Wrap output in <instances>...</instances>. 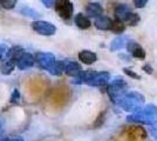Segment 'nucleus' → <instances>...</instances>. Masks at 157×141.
Segmentation results:
<instances>
[{
	"label": "nucleus",
	"instance_id": "obj_1",
	"mask_svg": "<svg viewBox=\"0 0 157 141\" xmlns=\"http://www.w3.org/2000/svg\"><path fill=\"white\" fill-rule=\"evenodd\" d=\"M129 121L135 122H142L147 125H154L157 122V107L154 105H148L145 107L136 111L134 114L128 116Z\"/></svg>",
	"mask_w": 157,
	"mask_h": 141
},
{
	"label": "nucleus",
	"instance_id": "obj_2",
	"mask_svg": "<svg viewBox=\"0 0 157 141\" xmlns=\"http://www.w3.org/2000/svg\"><path fill=\"white\" fill-rule=\"evenodd\" d=\"M116 104L124 111H138L142 108V105L144 104V96L137 92H130L124 94Z\"/></svg>",
	"mask_w": 157,
	"mask_h": 141
},
{
	"label": "nucleus",
	"instance_id": "obj_3",
	"mask_svg": "<svg viewBox=\"0 0 157 141\" xmlns=\"http://www.w3.org/2000/svg\"><path fill=\"white\" fill-rule=\"evenodd\" d=\"M115 17L117 20L122 21L124 25L127 24L129 26H136L141 20L140 15L137 13H134L125 4H118L115 7Z\"/></svg>",
	"mask_w": 157,
	"mask_h": 141
},
{
	"label": "nucleus",
	"instance_id": "obj_4",
	"mask_svg": "<svg viewBox=\"0 0 157 141\" xmlns=\"http://www.w3.org/2000/svg\"><path fill=\"white\" fill-rule=\"evenodd\" d=\"M125 88H127V82L123 80V78H121V76L115 78L113 84L108 88V94H109L111 100L114 102H117L124 95Z\"/></svg>",
	"mask_w": 157,
	"mask_h": 141
},
{
	"label": "nucleus",
	"instance_id": "obj_5",
	"mask_svg": "<svg viewBox=\"0 0 157 141\" xmlns=\"http://www.w3.org/2000/svg\"><path fill=\"white\" fill-rule=\"evenodd\" d=\"M55 11L60 18H62L63 20H69L74 13V6L71 0H56Z\"/></svg>",
	"mask_w": 157,
	"mask_h": 141
},
{
	"label": "nucleus",
	"instance_id": "obj_6",
	"mask_svg": "<svg viewBox=\"0 0 157 141\" xmlns=\"http://www.w3.org/2000/svg\"><path fill=\"white\" fill-rule=\"evenodd\" d=\"M34 59L36 61L38 66L45 71H48L51 72V69L53 68L54 64L56 62V59L55 57L53 55L52 53H46V52H39V53L35 54Z\"/></svg>",
	"mask_w": 157,
	"mask_h": 141
},
{
	"label": "nucleus",
	"instance_id": "obj_7",
	"mask_svg": "<svg viewBox=\"0 0 157 141\" xmlns=\"http://www.w3.org/2000/svg\"><path fill=\"white\" fill-rule=\"evenodd\" d=\"M32 29L34 32L41 35H53L56 32V27L53 25L52 22L44 20H35L32 22Z\"/></svg>",
	"mask_w": 157,
	"mask_h": 141
},
{
	"label": "nucleus",
	"instance_id": "obj_8",
	"mask_svg": "<svg viewBox=\"0 0 157 141\" xmlns=\"http://www.w3.org/2000/svg\"><path fill=\"white\" fill-rule=\"evenodd\" d=\"M125 47H127V51L130 53L131 57H134L136 59H141V60L145 59V52H144V49L136 41H128Z\"/></svg>",
	"mask_w": 157,
	"mask_h": 141
},
{
	"label": "nucleus",
	"instance_id": "obj_9",
	"mask_svg": "<svg viewBox=\"0 0 157 141\" xmlns=\"http://www.w3.org/2000/svg\"><path fill=\"white\" fill-rule=\"evenodd\" d=\"M110 79V74L108 72H96L95 75L93 76L90 80L88 81L87 84L89 86H95V87H100V86H105L107 85V82Z\"/></svg>",
	"mask_w": 157,
	"mask_h": 141
},
{
	"label": "nucleus",
	"instance_id": "obj_10",
	"mask_svg": "<svg viewBox=\"0 0 157 141\" xmlns=\"http://www.w3.org/2000/svg\"><path fill=\"white\" fill-rule=\"evenodd\" d=\"M34 62H35V59L32 54L28 53V52H24L22 55L17 61V67L19 68L20 71H25L27 68L33 67Z\"/></svg>",
	"mask_w": 157,
	"mask_h": 141
},
{
	"label": "nucleus",
	"instance_id": "obj_11",
	"mask_svg": "<svg viewBox=\"0 0 157 141\" xmlns=\"http://www.w3.org/2000/svg\"><path fill=\"white\" fill-rule=\"evenodd\" d=\"M68 76H73V78H76L80 74L82 73V67L80 66V64L75 62V61H67L65 62V69H63Z\"/></svg>",
	"mask_w": 157,
	"mask_h": 141
},
{
	"label": "nucleus",
	"instance_id": "obj_12",
	"mask_svg": "<svg viewBox=\"0 0 157 141\" xmlns=\"http://www.w3.org/2000/svg\"><path fill=\"white\" fill-rule=\"evenodd\" d=\"M86 12L89 17L98 18V17H101V14L103 13V8L101 6V4H98V2H89L86 6Z\"/></svg>",
	"mask_w": 157,
	"mask_h": 141
},
{
	"label": "nucleus",
	"instance_id": "obj_13",
	"mask_svg": "<svg viewBox=\"0 0 157 141\" xmlns=\"http://www.w3.org/2000/svg\"><path fill=\"white\" fill-rule=\"evenodd\" d=\"M78 59L80 61H82L86 65H92L94 64L96 59H98V55L92 52V51H88V49H83L78 53Z\"/></svg>",
	"mask_w": 157,
	"mask_h": 141
},
{
	"label": "nucleus",
	"instance_id": "obj_14",
	"mask_svg": "<svg viewBox=\"0 0 157 141\" xmlns=\"http://www.w3.org/2000/svg\"><path fill=\"white\" fill-rule=\"evenodd\" d=\"M75 25L80 28V29H88L90 27V20L88 19V17H86L83 13H78L75 15V19H74Z\"/></svg>",
	"mask_w": 157,
	"mask_h": 141
},
{
	"label": "nucleus",
	"instance_id": "obj_15",
	"mask_svg": "<svg viewBox=\"0 0 157 141\" xmlns=\"http://www.w3.org/2000/svg\"><path fill=\"white\" fill-rule=\"evenodd\" d=\"M111 25H113V20H111L109 17H98V19L95 20V26L98 29L101 31H107V29H110Z\"/></svg>",
	"mask_w": 157,
	"mask_h": 141
},
{
	"label": "nucleus",
	"instance_id": "obj_16",
	"mask_svg": "<svg viewBox=\"0 0 157 141\" xmlns=\"http://www.w3.org/2000/svg\"><path fill=\"white\" fill-rule=\"evenodd\" d=\"M25 51H24V48L21 46H13L11 47L8 51H7L6 53V59H11V60H14L15 62L18 61V59H19L20 57L22 55V53H24Z\"/></svg>",
	"mask_w": 157,
	"mask_h": 141
},
{
	"label": "nucleus",
	"instance_id": "obj_17",
	"mask_svg": "<svg viewBox=\"0 0 157 141\" xmlns=\"http://www.w3.org/2000/svg\"><path fill=\"white\" fill-rule=\"evenodd\" d=\"M17 66V62L14 60H11V59H4L2 62H1V67H0V71L4 75H8L13 72L14 67Z\"/></svg>",
	"mask_w": 157,
	"mask_h": 141
},
{
	"label": "nucleus",
	"instance_id": "obj_18",
	"mask_svg": "<svg viewBox=\"0 0 157 141\" xmlns=\"http://www.w3.org/2000/svg\"><path fill=\"white\" fill-rule=\"evenodd\" d=\"M127 38L125 37H118L116 39L111 41L110 45V51H118V49H122L127 46Z\"/></svg>",
	"mask_w": 157,
	"mask_h": 141
},
{
	"label": "nucleus",
	"instance_id": "obj_19",
	"mask_svg": "<svg viewBox=\"0 0 157 141\" xmlns=\"http://www.w3.org/2000/svg\"><path fill=\"white\" fill-rule=\"evenodd\" d=\"M20 13L22 14V15H25V17L32 18V19H39L40 15H41L38 11H35V10H33V8H31V7H28V6L22 7V8L20 10Z\"/></svg>",
	"mask_w": 157,
	"mask_h": 141
},
{
	"label": "nucleus",
	"instance_id": "obj_20",
	"mask_svg": "<svg viewBox=\"0 0 157 141\" xmlns=\"http://www.w3.org/2000/svg\"><path fill=\"white\" fill-rule=\"evenodd\" d=\"M63 69H65V61H58L54 64V66L53 68L51 69V72L49 73L52 74V75H56V76H60L61 74L63 73Z\"/></svg>",
	"mask_w": 157,
	"mask_h": 141
},
{
	"label": "nucleus",
	"instance_id": "obj_21",
	"mask_svg": "<svg viewBox=\"0 0 157 141\" xmlns=\"http://www.w3.org/2000/svg\"><path fill=\"white\" fill-rule=\"evenodd\" d=\"M110 29L114 32V33L121 34V33H123V32H124L125 25L122 22V21H120V20H117V19H116L115 21H113V25H111Z\"/></svg>",
	"mask_w": 157,
	"mask_h": 141
},
{
	"label": "nucleus",
	"instance_id": "obj_22",
	"mask_svg": "<svg viewBox=\"0 0 157 141\" xmlns=\"http://www.w3.org/2000/svg\"><path fill=\"white\" fill-rule=\"evenodd\" d=\"M18 0H0V6L5 10H13Z\"/></svg>",
	"mask_w": 157,
	"mask_h": 141
},
{
	"label": "nucleus",
	"instance_id": "obj_23",
	"mask_svg": "<svg viewBox=\"0 0 157 141\" xmlns=\"http://www.w3.org/2000/svg\"><path fill=\"white\" fill-rule=\"evenodd\" d=\"M123 72H124L127 75H129L130 78H132V79H136V80H141V79H142L140 74L135 73L134 71H131L130 68H123Z\"/></svg>",
	"mask_w": 157,
	"mask_h": 141
},
{
	"label": "nucleus",
	"instance_id": "obj_24",
	"mask_svg": "<svg viewBox=\"0 0 157 141\" xmlns=\"http://www.w3.org/2000/svg\"><path fill=\"white\" fill-rule=\"evenodd\" d=\"M11 102L12 104H19L20 102V92L19 89H14L12 95H11Z\"/></svg>",
	"mask_w": 157,
	"mask_h": 141
},
{
	"label": "nucleus",
	"instance_id": "obj_25",
	"mask_svg": "<svg viewBox=\"0 0 157 141\" xmlns=\"http://www.w3.org/2000/svg\"><path fill=\"white\" fill-rule=\"evenodd\" d=\"M105 112H102L101 114L98 115V118L96 119V121L94 122V125H93V126H94L95 128L100 127V126L103 123V121H105Z\"/></svg>",
	"mask_w": 157,
	"mask_h": 141
},
{
	"label": "nucleus",
	"instance_id": "obj_26",
	"mask_svg": "<svg viewBox=\"0 0 157 141\" xmlns=\"http://www.w3.org/2000/svg\"><path fill=\"white\" fill-rule=\"evenodd\" d=\"M7 51H8V48H7L6 45L0 44V60H4V59H5Z\"/></svg>",
	"mask_w": 157,
	"mask_h": 141
},
{
	"label": "nucleus",
	"instance_id": "obj_27",
	"mask_svg": "<svg viewBox=\"0 0 157 141\" xmlns=\"http://www.w3.org/2000/svg\"><path fill=\"white\" fill-rule=\"evenodd\" d=\"M148 1H149V0H132L135 7H137V8H143V7L148 4Z\"/></svg>",
	"mask_w": 157,
	"mask_h": 141
},
{
	"label": "nucleus",
	"instance_id": "obj_28",
	"mask_svg": "<svg viewBox=\"0 0 157 141\" xmlns=\"http://www.w3.org/2000/svg\"><path fill=\"white\" fill-rule=\"evenodd\" d=\"M41 2L47 7V8H51L53 5H55L56 0H41Z\"/></svg>",
	"mask_w": 157,
	"mask_h": 141
},
{
	"label": "nucleus",
	"instance_id": "obj_29",
	"mask_svg": "<svg viewBox=\"0 0 157 141\" xmlns=\"http://www.w3.org/2000/svg\"><path fill=\"white\" fill-rule=\"evenodd\" d=\"M142 69H143V71H145L148 74H152V71H154V69L151 68V66H149V65H144L143 67H142Z\"/></svg>",
	"mask_w": 157,
	"mask_h": 141
},
{
	"label": "nucleus",
	"instance_id": "obj_30",
	"mask_svg": "<svg viewBox=\"0 0 157 141\" xmlns=\"http://www.w3.org/2000/svg\"><path fill=\"white\" fill-rule=\"evenodd\" d=\"M0 141H24L21 138H14V139H7V138H0Z\"/></svg>",
	"mask_w": 157,
	"mask_h": 141
},
{
	"label": "nucleus",
	"instance_id": "obj_31",
	"mask_svg": "<svg viewBox=\"0 0 157 141\" xmlns=\"http://www.w3.org/2000/svg\"><path fill=\"white\" fill-rule=\"evenodd\" d=\"M120 58L123 59L124 61H130V58H129L128 55H124V54H120Z\"/></svg>",
	"mask_w": 157,
	"mask_h": 141
},
{
	"label": "nucleus",
	"instance_id": "obj_32",
	"mask_svg": "<svg viewBox=\"0 0 157 141\" xmlns=\"http://www.w3.org/2000/svg\"><path fill=\"white\" fill-rule=\"evenodd\" d=\"M151 133H152V135H154V138H155V139H157V127L152 128V131H151Z\"/></svg>",
	"mask_w": 157,
	"mask_h": 141
},
{
	"label": "nucleus",
	"instance_id": "obj_33",
	"mask_svg": "<svg viewBox=\"0 0 157 141\" xmlns=\"http://www.w3.org/2000/svg\"><path fill=\"white\" fill-rule=\"evenodd\" d=\"M0 132H1V126H0Z\"/></svg>",
	"mask_w": 157,
	"mask_h": 141
}]
</instances>
